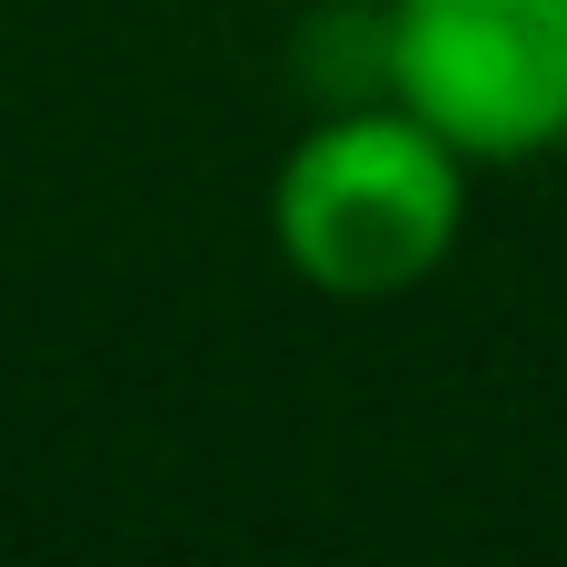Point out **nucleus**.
Wrapping results in <instances>:
<instances>
[{
    "label": "nucleus",
    "mask_w": 567,
    "mask_h": 567,
    "mask_svg": "<svg viewBox=\"0 0 567 567\" xmlns=\"http://www.w3.org/2000/svg\"><path fill=\"white\" fill-rule=\"evenodd\" d=\"M379 90L409 100L468 169L567 140V0H379Z\"/></svg>",
    "instance_id": "obj_2"
},
{
    "label": "nucleus",
    "mask_w": 567,
    "mask_h": 567,
    "mask_svg": "<svg viewBox=\"0 0 567 567\" xmlns=\"http://www.w3.org/2000/svg\"><path fill=\"white\" fill-rule=\"evenodd\" d=\"M468 229V150H449L409 100L329 110L289 140L269 179V239L319 299H399L449 269Z\"/></svg>",
    "instance_id": "obj_1"
}]
</instances>
